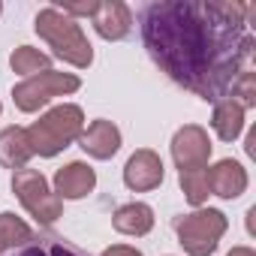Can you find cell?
I'll return each mask as SVG.
<instances>
[{"instance_id":"1","label":"cell","mask_w":256,"mask_h":256,"mask_svg":"<svg viewBox=\"0 0 256 256\" xmlns=\"http://www.w3.org/2000/svg\"><path fill=\"white\" fill-rule=\"evenodd\" d=\"M253 4L229 0H160L142 10V40L154 64L181 88L208 102L229 96L253 54L247 18Z\"/></svg>"},{"instance_id":"2","label":"cell","mask_w":256,"mask_h":256,"mask_svg":"<svg viewBox=\"0 0 256 256\" xmlns=\"http://www.w3.org/2000/svg\"><path fill=\"white\" fill-rule=\"evenodd\" d=\"M84 130V114L78 106H54L52 112H46L40 120H34L28 126V142H30V151L40 154V157H54L60 154L64 148H70Z\"/></svg>"},{"instance_id":"3","label":"cell","mask_w":256,"mask_h":256,"mask_svg":"<svg viewBox=\"0 0 256 256\" xmlns=\"http://www.w3.org/2000/svg\"><path fill=\"white\" fill-rule=\"evenodd\" d=\"M34 28H36V34L54 48V58L72 64V66H78V70L90 66L94 48H90V42H88V36L82 34V24H78L76 18H70V16H64L60 10L48 6V10H42V12L36 16V24H34Z\"/></svg>"},{"instance_id":"4","label":"cell","mask_w":256,"mask_h":256,"mask_svg":"<svg viewBox=\"0 0 256 256\" xmlns=\"http://www.w3.org/2000/svg\"><path fill=\"white\" fill-rule=\"evenodd\" d=\"M229 220L217 208H196L193 214H184L175 220L178 244L190 256H211L217 250V241L223 238Z\"/></svg>"},{"instance_id":"5","label":"cell","mask_w":256,"mask_h":256,"mask_svg":"<svg viewBox=\"0 0 256 256\" xmlns=\"http://www.w3.org/2000/svg\"><path fill=\"white\" fill-rule=\"evenodd\" d=\"M12 190L22 199V205L30 211V217L36 223H42V226L54 223L60 217V211H64V202L58 199V193L48 190V181L36 169H28V166L18 169L12 175Z\"/></svg>"},{"instance_id":"6","label":"cell","mask_w":256,"mask_h":256,"mask_svg":"<svg viewBox=\"0 0 256 256\" xmlns=\"http://www.w3.org/2000/svg\"><path fill=\"white\" fill-rule=\"evenodd\" d=\"M82 82L78 76L72 72H54V70H46V72H36L30 78H24L22 84L12 88V100L22 112H36L40 106H46L52 96H60V94H72L78 90Z\"/></svg>"},{"instance_id":"7","label":"cell","mask_w":256,"mask_h":256,"mask_svg":"<svg viewBox=\"0 0 256 256\" xmlns=\"http://www.w3.org/2000/svg\"><path fill=\"white\" fill-rule=\"evenodd\" d=\"M208 157H211V142L208 133L196 124H187L175 133L172 139V160L181 172L187 169H208Z\"/></svg>"},{"instance_id":"8","label":"cell","mask_w":256,"mask_h":256,"mask_svg":"<svg viewBox=\"0 0 256 256\" xmlns=\"http://www.w3.org/2000/svg\"><path fill=\"white\" fill-rule=\"evenodd\" d=\"M163 172H166L163 160L154 151L142 148V151H136L130 160H126V166H124V184L130 187V190H136V193H145V190H154V187L163 184Z\"/></svg>"},{"instance_id":"9","label":"cell","mask_w":256,"mask_h":256,"mask_svg":"<svg viewBox=\"0 0 256 256\" xmlns=\"http://www.w3.org/2000/svg\"><path fill=\"white\" fill-rule=\"evenodd\" d=\"M0 256H88L84 250H78L76 244H70L64 235L58 232H48V229H40L34 232L24 244L0 253Z\"/></svg>"},{"instance_id":"10","label":"cell","mask_w":256,"mask_h":256,"mask_svg":"<svg viewBox=\"0 0 256 256\" xmlns=\"http://www.w3.org/2000/svg\"><path fill=\"white\" fill-rule=\"evenodd\" d=\"M94 18V28L102 40L114 42V40H124L126 34L133 30V12L126 4H120V0H112V4H100L96 12L90 16Z\"/></svg>"},{"instance_id":"11","label":"cell","mask_w":256,"mask_h":256,"mask_svg":"<svg viewBox=\"0 0 256 256\" xmlns=\"http://www.w3.org/2000/svg\"><path fill=\"white\" fill-rule=\"evenodd\" d=\"M78 145L84 154H90L94 160H108L118 154L120 148V130L112 120H94L88 130H82Z\"/></svg>"},{"instance_id":"12","label":"cell","mask_w":256,"mask_h":256,"mask_svg":"<svg viewBox=\"0 0 256 256\" xmlns=\"http://www.w3.org/2000/svg\"><path fill=\"white\" fill-rule=\"evenodd\" d=\"M96 187V172L88 163H66L54 175V193L58 199H82Z\"/></svg>"},{"instance_id":"13","label":"cell","mask_w":256,"mask_h":256,"mask_svg":"<svg viewBox=\"0 0 256 256\" xmlns=\"http://www.w3.org/2000/svg\"><path fill=\"white\" fill-rule=\"evenodd\" d=\"M208 190L220 199H238L247 190V172L235 160H220L208 169Z\"/></svg>"},{"instance_id":"14","label":"cell","mask_w":256,"mask_h":256,"mask_svg":"<svg viewBox=\"0 0 256 256\" xmlns=\"http://www.w3.org/2000/svg\"><path fill=\"white\" fill-rule=\"evenodd\" d=\"M30 157H34V151H30L28 133L22 126H6V130L0 133V166L18 172V169L28 166Z\"/></svg>"},{"instance_id":"15","label":"cell","mask_w":256,"mask_h":256,"mask_svg":"<svg viewBox=\"0 0 256 256\" xmlns=\"http://www.w3.org/2000/svg\"><path fill=\"white\" fill-rule=\"evenodd\" d=\"M114 229L124 235H148L154 226V211L145 202H130V205H120L114 211Z\"/></svg>"},{"instance_id":"16","label":"cell","mask_w":256,"mask_h":256,"mask_svg":"<svg viewBox=\"0 0 256 256\" xmlns=\"http://www.w3.org/2000/svg\"><path fill=\"white\" fill-rule=\"evenodd\" d=\"M211 126H214V133L223 139V142H235L244 130V108L235 106L229 96L214 102V118H211Z\"/></svg>"},{"instance_id":"17","label":"cell","mask_w":256,"mask_h":256,"mask_svg":"<svg viewBox=\"0 0 256 256\" xmlns=\"http://www.w3.org/2000/svg\"><path fill=\"white\" fill-rule=\"evenodd\" d=\"M30 235H34V229H30L24 220H18V217L10 214V211L0 214V253H6V250L24 244Z\"/></svg>"},{"instance_id":"18","label":"cell","mask_w":256,"mask_h":256,"mask_svg":"<svg viewBox=\"0 0 256 256\" xmlns=\"http://www.w3.org/2000/svg\"><path fill=\"white\" fill-rule=\"evenodd\" d=\"M10 64L18 76H36L40 70L46 72L48 70V54H42L40 48H30V46H18L12 54H10Z\"/></svg>"},{"instance_id":"19","label":"cell","mask_w":256,"mask_h":256,"mask_svg":"<svg viewBox=\"0 0 256 256\" xmlns=\"http://www.w3.org/2000/svg\"><path fill=\"white\" fill-rule=\"evenodd\" d=\"M181 187H184L187 202L199 208L211 196V190H208V169H187V172H181Z\"/></svg>"},{"instance_id":"20","label":"cell","mask_w":256,"mask_h":256,"mask_svg":"<svg viewBox=\"0 0 256 256\" xmlns=\"http://www.w3.org/2000/svg\"><path fill=\"white\" fill-rule=\"evenodd\" d=\"M229 100L235 102V106H241V108H253L256 106V76L250 72V70H244L235 82H232V88H229Z\"/></svg>"},{"instance_id":"21","label":"cell","mask_w":256,"mask_h":256,"mask_svg":"<svg viewBox=\"0 0 256 256\" xmlns=\"http://www.w3.org/2000/svg\"><path fill=\"white\" fill-rule=\"evenodd\" d=\"M100 256H142L136 247H126V244H114V247H108V250H102Z\"/></svg>"},{"instance_id":"22","label":"cell","mask_w":256,"mask_h":256,"mask_svg":"<svg viewBox=\"0 0 256 256\" xmlns=\"http://www.w3.org/2000/svg\"><path fill=\"white\" fill-rule=\"evenodd\" d=\"M229 256H256V253H253L250 247H235V250H232Z\"/></svg>"},{"instance_id":"23","label":"cell","mask_w":256,"mask_h":256,"mask_svg":"<svg viewBox=\"0 0 256 256\" xmlns=\"http://www.w3.org/2000/svg\"><path fill=\"white\" fill-rule=\"evenodd\" d=\"M0 12H4V6H0Z\"/></svg>"},{"instance_id":"24","label":"cell","mask_w":256,"mask_h":256,"mask_svg":"<svg viewBox=\"0 0 256 256\" xmlns=\"http://www.w3.org/2000/svg\"><path fill=\"white\" fill-rule=\"evenodd\" d=\"M0 108H4V106H0Z\"/></svg>"}]
</instances>
